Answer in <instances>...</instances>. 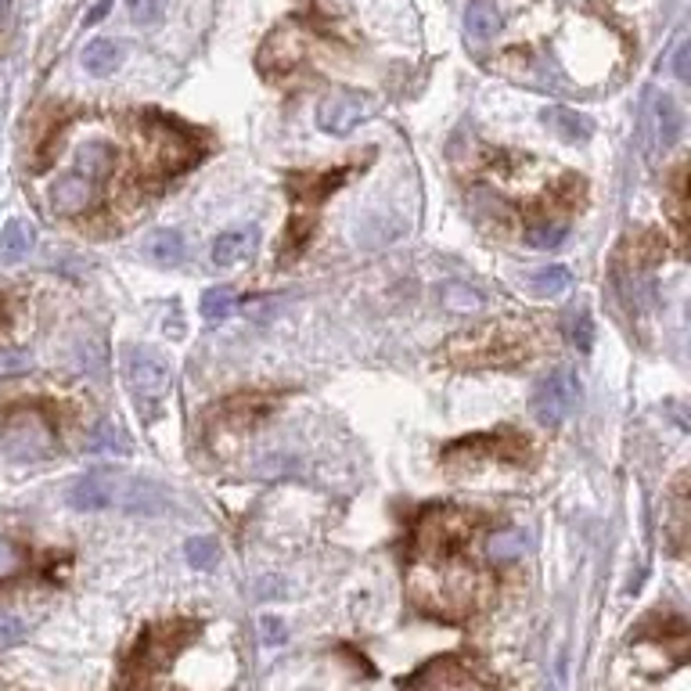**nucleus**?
I'll return each instance as SVG.
<instances>
[{"label": "nucleus", "mask_w": 691, "mask_h": 691, "mask_svg": "<svg viewBox=\"0 0 691 691\" xmlns=\"http://www.w3.org/2000/svg\"><path fill=\"white\" fill-rule=\"evenodd\" d=\"M493 595L487 573L461 559H422L407 573V598L436 620L461 623L476 616Z\"/></svg>", "instance_id": "nucleus-1"}, {"label": "nucleus", "mask_w": 691, "mask_h": 691, "mask_svg": "<svg viewBox=\"0 0 691 691\" xmlns=\"http://www.w3.org/2000/svg\"><path fill=\"white\" fill-rule=\"evenodd\" d=\"M534 331L515 320H493V325H479L472 331H461L443 346V361L454 367H512L523 364L526 356H534Z\"/></svg>", "instance_id": "nucleus-2"}, {"label": "nucleus", "mask_w": 691, "mask_h": 691, "mask_svg": "<svg viewBox=\"0 0 691 691\" xmlns=\"http://www.w3.org/2000/svg\"><path fill=\"white\" fill-rule=\"evenodd\" d=\"M138 130H141L144 163L163 173V177H177V173H184L202 159V138L177 119H166L159 113H141Z\"/></svg>", "instance_id": "nucleus-3"}, {"label": "nucleus", "mask_w": 691, "mask_h": 691, "mask_svg": "<svg viewBox=\"0 0 691 691\" xmlns=\"http://www.w3.org/2000/svg\"><path fill=\"white\" fill-rule=\"evenodd\" d=\"M195 631H199V623H191V620H173V623H159V626L141 631L138 648H133V656L127 659V670H122V688L127 691L152 688L155 674L188 645Z\"/></svg>", "instance_id": "nucleus-4"}, {"label": "nucleus", "mask_w": 691, "mask_h": 691, "mask_svg": "<svg viewBox=\"0 0 691 691\" xmlns=\"http://www.w3.org/2000/svg\"><path fill=\"white\" fill-rule=\"evenodd\" d=\"M479 515L458 504H436L414 518V551L425 559H447L454 548L472 540Z\"/></svg>", "instance_id": "nucleus-5"}, {"label": "nucleus", "mask_w": 691, "mask_h": 691, "mask_svg": "<svg viewBox=\"0 0 691 691\" xmlns=\"http://www.w3.org/2000/svg\"><path fill=\"white\" fill-rule=\"evenodd\" d=\"M529 443L512 429H497V432H479V436H468L450 443L443 450V461L450 468H476L483 461H504V465H518L526 458Z\"/></svg>", "instance_id": "nucleus-6"}, {"label": "nucleus", "mask_w": 691, "mask_h": 691, "mask_svg": "<svg viewBox=\"0 0 691 691\" xmlns=\"http://www.w3.org/2000/svg\"><path fill=\"white\" fill-rule=\"evenodd\" d=\"M127 386L133 397L144 403H159L166 400V393L173 386V367L166 356H159L155 350H148V346H133L127 353Z\"/></svg>", "instance_id": "nucleus-7"}, {"label": "nucleus", "mask_w": 691, "mask_h": 691, "mask_svg": "<svg viewBox=\"0 0 691 691\" xmlns=\"http://www.w3.org/2000/svg\"><path fill=\"white\" fill-rule=\"evenodd\" d=\"M375 116V97L364 91H336L317 105V127L331 138H346Z\"/></svg>", "instance_id": "nucleus-8"}, {"label": "nucleus", "mask_w": 691, "mask_h": 691, "mask_svg": "<svg viewBox=\"0 0 691 691\" xmlns=\"http://www.w3.org/2000/svg\"><path fill=\"white\" fill-rule=\"evenodd\" d=\"M576 397H579V386L573 372H551L548 378L537 382L534 397H529V411H534V418L544 429H559L565 418L573 414Z\"/></svg>", "instance_id": "nucleus-9"}, {"label": "nucleus", "mask_w": 691, "mask_h": 691, "mask_svg": "<svg viewBox=\"0 0 691 691\" xmlns=\"http://www.w3.org/2000/svg\"><path fill=\"white\" fill-rule=\"evenodd\" d=\"M303 55H306V40H303L300 26H278L267 36L263 51H259V72H263L267 80L289 77V72H295V66L303 61Z\"/></svg>", "instance_id": "nucleus-10"}, {"label": "nucleus", "mask_w": 691, "mask_h": 691, "mask_svg": "<svg viewBox=\"0 0 691 691\" xmlns=\"http://www.w3.org/2000/svg\"><path fill=\"white\" fill-rule=\"evenodd\" d=\"M4 450H8V458H15V461L44 458V454L51 450V432H47V425L40 422V414L22 411L11 418L4 429Z\"/></svg>", "instance_id": "nucleus-11"}, {"label": "nucleus", "mask_w": 691, "mask_h": 691, "mask_svg": "<svg viewBox=\"0 0 691 691\" xmlns=\"http://www.w3.org/2000/svg\"><path fill=\"white\" fill-rule=\"evenodd\" d=\"M681 138V108L670 94H652L645 113V144L648 152H670Z\"/></svg>", "instance_id": "nucleus-12"}, {"label": "nucleus", "mask_w": 691, "mask_h": 691, "mask_svg": "<svg viewBox=\"0 0 691 691\" xmlns=\"http://www.w3.org/2000/svg\"><path fill=\"white\" fill-rule=\"evenodd\" d=\"M119 472H86L69 487V504L77 512H113Z\"/></svg>", "instance_id": "nucleus-13"}, {"label": "nucleus", "mask_w": 691, "mask_h": 691, "mask_svg": "<svg viewBox=\"0 0 691 691\" xmlns=\"http://www.w3.org/2000/svg\"><path fill=\"white\" fill-rule=\"evenodd\" d=\"M346 177H350V169H328V173H289L285 177V191L292 195L295 202H306V206H320L328 199L331 191H339Z\"/></svg>", "instance_id": "nucleus-14"}, {"label": "nucleus", "mask_w": 691, "mask_h": 691, "mask_svg": "<svg viewBox=\"0 0 691 691\" xmlns=\"http://www.w3.org/2000/svg\"><path fill=\"white\" fill-rule=\"evenodd\" d=\"M259 249V227L256 224H242V227H231L216 238L213 245V263L216 267H242L249 263Z\"/></svg>", "instance_id": "nucleus-15"}, {"label": "nucleus", "mask_w": 691, "mask_h": 691, "mask_svg": "<svg viewBox=\"0 0 691 691\" xmlns=\"http://www.w3.org/2000/svg\"><path fill=\"white\" fill-rule=\"evenodd\" d=\"M94 199H97V184L80 177V173H61L58 184L51 188V206H55V213H61V216L83 213V209L91 206Z\"/></svg>", "instance_id": "nucleus-16"}, {"label": "nucleus", "mask_w": 691, "mask_h": 691, "mask_svg": "<svg viewBox=\"0 0 691 691\" xmlns=\"http://www.w3.org/2000/svg\"><path fill=\"white\" fill-rule=\"evenodd\" d=\"M504 19H501V8L493 4V0H472V4L465 8V33L472 44H483L493 40V36L501 33Z\"/></svg>", "instance_id": "nucleus-17"}, {"label": "nucleus", "mask_w": 691, "mask_h": 691, "mask_svg": "<svg viewBox=\"0 0 691 691\" xmlns=\"http://www.w3.org/2000/svg\"><path fill=\"white\" fill-rule=\"evenodd\" d=\"M113 169H116V152H113V144H108V141H86V144L80 148L77 169H72V173H80V177H86L91 184H102Z\"/></svg>", "instance_id": "nucleus-18"}, {"label": "nucleus", "mask_w": 691, "mask_h": 691, "mask_svg": "<svg viewBox=\"0 0 691 691\" xmlns=\"http://www.w3.org/2000/svg\"><path fill=\"white\" fill-rule=\"evenodd\" d=\"M36 245V227L30 220H8L4 231H0V259L4 263H19V259H26Z\"/></svg>", "instance_id": "nucleus-19"}, {"label": "nucleus", "mask_w": 691, "mask_h": 691, "mask_svg": "<svg viewBox=\"0 0 691 691\" xmlns=\"http://www.w3.org/2000/svg\"><path fill=\"white\" fill-rule=\"evenodd\" d=\"M141 253L148 256V259H155V263H180L184 259V253H188V242H184V234L180 231H173V227H159V231H152L144 238V245H141Z\"/></svg>", "instance_id": "nucleus-20"}, {"label": "nucleus", "mask_w": 691, "mask_h": 691, "mask_svg": "<svg viewBox=\"0 0 691 691\" xmlns=\"http://www.w3.org/2000/svg\"><path fill=\"white\" fill-rule=\"evenodd\" d=\"M544 122H551L554 133H559L562 141H570V144L587 141L590 133H595V122H590L587 116L573 113V108H544Z\"/></svg>", "instance_id": "nucleus-21"}, {"label": "nucleus", "mask_w": 691, "mask_h": 691, "mask_svg": "<svg viewBox=\"0 0 691 691\" xmlns=\"http://www.w3.org/2000/svg\"><path fill=\"white\" fill-rule=\"evenodd\" d=\"M440 303H443V311L461 314V317L487 311V295L476 292V289H468V285H461V281H447V285L440 289Z\"/></svg>", "instance_id": "nucleus-22"}, {"label": "nucleus", "mask_w": 691, "mask_h": 691, "mask_svg": "<svg viewBox=\"0 0 691 691\" xmlns=\"http://www.w3.org/2000/svg\"><path fill=\"white\" fill-rule=\"evenodd\" d=\"M122 61V47L116 40H91L83 51V69L91 77H113Z\"/></svg>", "instance_id": "nucleus-23"}, {"label": "nucleus", "mask_w": 691, "mask_h": 691, "mask_svg": "<svg viewBox=\"0 0 691 691\" xmlns=\"http://www.w3.org/2000/svg\"><path fill=\"white\" fill-rule=\"evenodd\" d=\"M570 289H573V274L565 267H559V263L537 270V274L529 278V292L540 295V300H554V295H562Z\"/></svg>", "instance_id": "nucleus-24"}, {"label": "nucleus", "mask_w": 691, "mask_h": 691, "mask_svg": "<svg viewBox=\"0 0 691 691\" xmlns=\"http://www.w3.org/2000/svg\"><path fill=\"white\" fill-rule=\"evenodd\" d=\"M526 544H529V537L518 534V529H497V534H490V540H487V554L493 562H508V559H518Z\"/></svg>", "instance_id": "nucleus-25"}, {"label": "nucleus", "mask_w": 691, "mask_h": 691, "mask_svg": "<svg viewBox=\"0 0 691 691\" xmlns=\"http://www.w3.org/2000/svg\"><path fill=\"white\" fill-rule=\"evenodd\" d=\"M231 303H234V289L231 285H213V289L202 292L199 311H202V317L209 320V325H220V320L231 314Z\"/></svg>", "instance_id": "nucleus-26"}, {"label": "nucleus", "mask_w": 691, "mask_h": 691, "mask_svg": "<svg viewBox=\"0 0 691 691\" xmlns=\"http://www.w3.org/2000/svg\"><path fill=\"white\" fill-rule=\"evenodd\" d=\"M565 339H570L579 353H587L590 346H595V320H590V314L584 311V306L565 314Z\"/></svg>", "instance_id": "nucleus-27"}, {"label": "nucleus", "mask_w": 691, "mask_h": 691, "mask_svg": "<svg viewBox=\"0 0 691 691\" xmlns=\"http://www.w3.org/2000/svg\"><path fill=\"white\" fill-rule=\"evenodd\" d=\"M184 559H188L191 570H213L220 562V540L216 537H191L184 544Z\"/></svg>", "instance_id": "nucleus-28"}, {"label": "nucleus", "mask_w": 691, "mask_h": 691, "mask_svg": "<svg viewBox=\"0 0 691 691\" xmlns=\"http://www.w3.org/2000/svg\"><path fill=\"white\" fill-rule=\"evenodd\" d=\"M565 224L562 220H540V224H534L526 231V242L534 245V249H559V245L565 242Z\"/></svg>", "instance_id": "nucleus-29"}, {"label": "nucleus", "mask_w": 691, "mask_h": 691, "mask_svg": "<svg viewBox=\"0 0 691 691\" xmlns=\"http://www.w3.org/2000/svg\"><path fill=\"white\" fill-rule=\"evenodd\" d=\"M163 0H127V11L138 26H159L163 22Z\"/></svg>", "instance_id": "nucleus-30"}, {"label": "nucleus", "mask_w": 691, "mask_h": 691, "mask_svg": "<svg viewBox=\"0 0 691 691\" xmlns=\"http://www.w3.org/2000/svg\"><path fill=\"white\" fill-rule=\"evenodd\" d=\"M22 565H26V554H22V548H15L11 540H0V579L15 576Z\"/></svg>", "instance_id": "nucleus-31"}, {"label": "nucleus", "mask_w": 691, "mask_h": 691, "mask_svg": "<svg viewBox=\"0 0 691 691\" xmlns=\"http://www.w3.org/2000/svg\"><path fill=\"white\" fill-rule=\"evenodd\" d=\"M22 634H26V626H22L15 616H0V648L19 645Z\"/></svg>", "instance_id": "nucleus-32"}, {"label": "nucleus", "mask_w": 691, "mask_h": 691, "mask_svg": "<svg viewBox=\"0 0 691 691\" xmlns=\"http://www.w3.org/2000/svg\"><path fill=\"white\" fill-rule=\"evenodd\" d=\"M259 631H263L267 645H281L285 641V623L274 620V616H259Z\"/></svg>", "instance_id": "nucleus-33"}, {"label": "nucleus", "mask_w": 691, "mask_h": 691, "mask_svg": "<svg viewBox=\"0 0 691 691\" xmlns=\"http://www.w3.org/2000/svg\"><path fill=\"white\" fill-rule=\"evenodd\" d=\"M688 55H691V44H688V40H681V47H677V51H674V77L681 80V83H688V80H691Z\"/></svg>", "instance_id": "nucleus-34"}, {"label": "nucleus", "mask_w": 691, "mask_h": 691, "mask_svg": "<svg viewBox=\"0 0 691 691\" xmlns=\"http://www.w3.org/2000/svg\"><path fill=\"white\" fill-rule=\"evenodd\" d=\"M30 367V353H0V372H19Z\"/></svg>", "instance_id": "nucleus-35"}, {"label": "nucleus", "mask_w": 691, "mask_h": 691, "mask_svg": "<svg viewBox=\"0 0 691 691\" xmlns=\"http://www.w3.org/2000/svg\"><path fill=\"white\" fill-rule=\"evenodd\" d=\"M0 8H4V0H0Z\"/></svg>", "instance_id": "nucleus-36"}]
</instances>
